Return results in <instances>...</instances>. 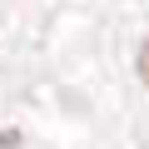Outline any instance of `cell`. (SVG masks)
<instances>
[{
	"label": "cell",
	"instance_id": "7a4b0ae2",
	"mask_svg": "<svg viewBox=\"0 0 149 149\" xmlns=\"http://www.w3.org/2000/svg\"><path fill=\"white\" fill-rule=\"evenodd\" d=\"M10 144H15V134H0V149H10Z\"/></svg>",
	"mask_w": 149,
	"mask_h": 149
},
{
	"label": "cell",
	"instance_id": "6da1fadb",
	"mask_svg": "<svg viewBox=\"0 0 149 149\" xmlns=\"http://www.w3.org/2000/svg\"><path fill=\"white\" fill-rule=\"evenodd\" d=\"M134 65H139V80H144V85H149V40H144V45H139V60H134Z\"/></svg>",
	"mask_w": 149,
	"mask_h": 149
}]
</instances>
